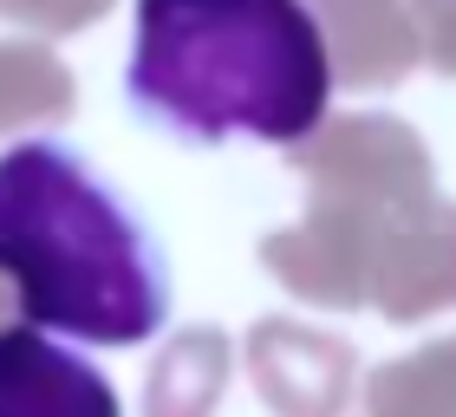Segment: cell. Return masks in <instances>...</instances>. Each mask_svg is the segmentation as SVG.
I'll return each mask as SVG.
<instances>
[{
  "mask_svg": "<svg viewBox=\"0 0 456 417\" xmlns=\"http://www.w3.org/2000/svg\"><path fill=\"white\" fill-rule=\"evenodd\" d=\"M0 274L20 294V320L78 346H143L170 320L163 241L59 137L0 151Z\"/></svg>",
  "mask_w": 456,
  "mask_h": 417,
  "instance_id": "1",
  "label": "cell"
},
{
  "mask_svg": "<svg viewBox=\"0 0 456 417\" xmlns=\"http://www.w3.org/2000/svg\"><path fill=\"white\" fill-rule=\"evenodd\" d=\"M124 92L183 143H300L326 118L333 66L306 0H137Z\"/></svg>",
  "mask_w": 456,
  "mask_h": 417,
  "instance_id": "2",
  "label": "cell"
},
{
  "mask_svg": "<svg viewBox=\"0 0 456 417\" xmlns=\"http://www.w3.org/2000/svg\"><path fill=\"white\" fill-rule=\"evenodd\" d=\"M0 417H118V391L92 359L39 326H0Z\"/></svg>",
  "mask_w": 456,
  "mask_h": 417,
  "instance_id": "3",
  "label": "cell"
}]
</instances>
